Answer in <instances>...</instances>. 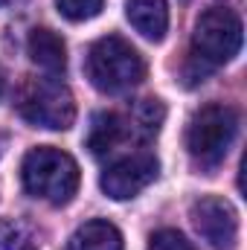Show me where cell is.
Listing matches in <instances>:
<instances>
[{
  "instance_id": "obj_17",
  "label": "cell",
  "mask_w": 247,
  "mask_h": 250,
  "mask_svg": "<svg viewBox=\"0 0 247 250\" xmlns=\"http://www.w3.org/2000/svg\"><path fill=\"white\" fill-rule=\"evenodd\" d=\"M3 3H6V0H0V6H3Z\"/></svg>"
},
{
  "instance_id": "obj_6",
  "label": "cell",
  "mask_w": 247,
  "mask_h": 250,
  "mask_svg": "<svg viewBox=\"0 0 247 250\" xmlns=\"http://www.w3.org/2000/svg\"><path fill=\"white\" fill-rule=\"evenodd\" d=\"M157 172H160V163H157L154 154H148V151L128 154V157L117 160L114 166H108L102 172L99 187L114 201H128V198L140 195L148 184H154Z\"/></svg>"
},
{
  "instance_id": "obj_3",
  "label": "cell",
  "mask_w": 247,
  "mask_h": 250,
  "mask_svg": "<svg viewBox=\"0 0 247 250\" xmlns=\"http://www.w3.org/2000/svg\"><path fill=\"white\" fill-rule=\"evenodd\" d=\"M236 134H239L236 108L221 105V102L204 105L201 111H195V117L186 125V151L198 166L212 169L227 157Z\"/></svg>"
},
{
  "instance_id": "obj_12",
  "label": "cell",
  "mask_w": 247,
  "mask_h": 250,
  "mask_svg": "<svg viewBox=\"0 0 247 250\" xmlns=\"http://www.w3.org/2000/svg\"><path fill=\"white\" fill-rule=\"evenodd\" d=\"M0 250H41L38 236L18 218H0Z\"/></svg>"
},
{
  "instance_id": "obj_14",
  "label": "cell",
  "mask_w": 247,
  "mask_h": 250,
  "mask_svg": "<svg viewBox=\"0 0 247 250\" xmlns=\"http://www.w3.org/2000/svg\"><path fill=\"white\" fill-rule=\"evenodd\" d=\"M56 6H59V12H62L67 21L79 23V21L96 18V15L102 12L105 0H56Z\"/></svg>"
},
{
  "instance_id": "obj_2",
  "label": "cell",
  "mask_w": 247,
  "mask_h": 250,
  "mask_svg": "<svg viewBox=\"0 0 247 250\" xmlns=\"http://www.w3.org/2000/svg\"><path fill=\"white\" fill-rule=\"evenodd\" d=\"M87 79L102 93H125L145 79V62L125 38L105 35L87 50Z\"/></svg>"
},
{
  "instance_id": "obj_16",
  "label": "cell",
  "mask_w": 247,
  "mask_h": 250,
  "mask_svg": "<svg viewBox=\"0 0 247 250\" xmlns=\"http://www.w3.org/2000/svg\"><path fill=\"white\" fill-rule=\"evenodd\" d=\"M3 90H6V79H3V73H0V96H3Z\"/></svg>"
},
{
  "instance_id": "obj_9",
  "label": "cell",
  "mask_w": 247,
  "mask_h": 250,
  "mask_svg": "<svg viewBox=\"0 0 247 250\" xmlns=\"http://www.w3.org/2000/svg\"><path fill=\"white\" fill-rule=\"evenodd\" d=\"M26 53H29L32 62L38 64L41 70H47L50 76H59L67 67V44H64V38L59 32H53L47 26H38V29L29 32Z\"/></svg>"
},
{
  "instance_id": "obj_10",
  "label": "cell",
  "mask_w": 247,
  "mask_h": 250,
  "mask_svg": "<svg viewBox=\"0 0 247 250\" xmlns=\"http://www.w3.org/2000/svg\"><path fill=\"white\" fill-rule=\"evenodd\" d=\"M67 250H123V233L111 221L93 218L70 236Z\"/></svg>"
},
{
  "instance_id": "obj_8",
  "label": "cell",
  "mask_w": 247,
  "mask_h": 250,
  "mask_svg": "<svg viewBox=\"0 0 247 250\" xmlns=\"http://www.w3.org/2000/svg\"><path fill=\"white\" fill-rule=\"evenodd\" d=\"M128 23L148 41H163L169 29V3L166 0H125Z\"/></svg>"
},
{
  "instance_id": "obj_4",
  "label": "cell",
  "mask_w": 247,
  "mask_h": 250,
  "mask_svg": "<svg viewBox=\"0 0 247 250\" xmlns=\"http://www.w3.org/2000/svg\"><path fill=\"white\" fill-rule=\"evenodd\" d=\"M18 114L38 128L67 131L76 120V102L59 79H29L18 96Z\"/></svg>"
},
{
  "instance_id": "obj_13",
  "label": "cell",
  "mask_w": 247,
  "mask_h": 250,
  "mask_svg": "<svg viewBox=\"0 0 247 250\" xmlns=\"http://www.w3.org/2000/svg\"><path fill=\"white\" fill-rule=\"evenodd\" d=\"M166 120V105L160 102V99H143V102H137V108H134V123L140 125L143 131H148V134H154L160 125Z\"/></svg>"
},
{
  "instance_id": "obj_15",
  "label": "cell",
  "mask_w": 247,
  "mask_h": 250,
  "mask_svg": "<svg viewBox=\"0 0 247 250\" xmlns=\"http://www.w3.org/2000/svg\"><path fill=\"white\" fill-rule=\"evenodd\" d=\"M145 250H195L178 230H157L151 239H148V248Z\"/></svg>"
},
{
  "instance_id": "obj_7",
  "label": "cell",
  "mask_w": 247,
  "mask_h": 250,
  "mask_svg": "<svg viewBox=\"0 0 247 250\" xmlns=\"http://www.w3.org/2000/svg\"><path fill=\"white\" fill-rule=\"evenodd\" d=\"M192 224L204 242H209L215 250H230L239 236V215L227 198L206 195L192 204Z\"/></svg>"
},
{
  "instance_id": "obj_11",
  "label": "cell",
  "mask_w": 247,
  "mask_h": 250,
  "mask_svg": "<svg viewBox=\"0 0 247 250\" xmlns=\"http://www.w3.org/2000/svg\"><path fill=\"white\" fill-rule=\"evenodd\" d=\"M125 137V123L117 117V114H93L90 120V131H87V148L102 157V154H111Z\"/></svg>"
},
{
  "instance_id": "obj_5",
  "label": "cell",
  "mask_w": 247,
  "mask_h": 250,
  "mask_svg": "<svg viewBox=\"0 0 247 250\" xmlns=\"http://www.w3.org/2000/svg\"><path fill=\"white\" fill-rule=\"evenodd\" d=\"M195 59L209 67L227 64L242 50V18L227 6H212L195 21L192 32Z\"/></svg>"
},
{
  "instance_id": "obj_1",
  "label": "cell",
  "mask_w": 247,
  "mask_h": 250,
  "mask_svg": "<svg viewBox=\"0 0 247 250\" xmlns=\"http://www.w3.org/2000/svg\"><path fill=\"white\" fill-rule=\"evenodd\" d=\"M21 181L32 198H41L53 207L70 204L79 192V163L56 146H35L21 163Z\"/></svg>"
}]
</instances>
